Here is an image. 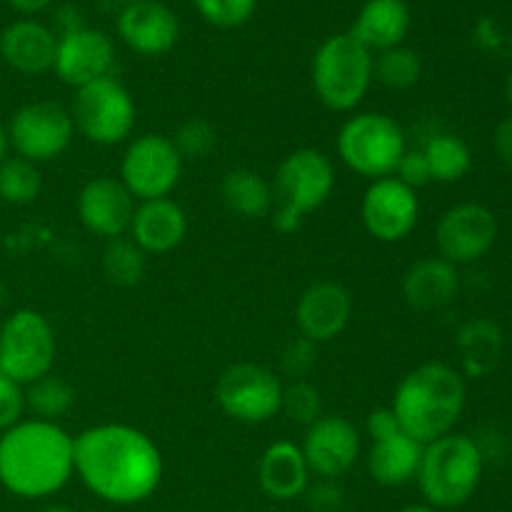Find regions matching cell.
I'll return each instance as SVG.
<instances>
[{"label":"cell","mask_w":512,"mask_h":512,"mask_svg":"<svg viewBox=\"0 0 512 512\" xmlns=\"http://www.w3.org/2000/svg\"><path fill=\"white\" fill-rule=\"evenodd\" d=\"M163 473L160 448L133 425L103 423L75 435V478L103 503H145L158 493Z\"/></svg>","instance_id":"cell-1"},{"label":"cell","mask_w":512,"mask_h":512,"mask_svg":"<svg viewBox=\"0 0 512 512\" xmlns=\"http://www.w3.org/2000/svg\"><path fill=\"white\" fill-rule=\"evenodd\" d=\"M75 478V435L23 418L0 433V485L20 500H45Z\"/></svg>","instance_id":"cell-2"},{"label":"cell","mask_w":512,"mask_h":512,"mask_svg":"<svg viewBox=\"0 0 512 512\" xmlns=\"http://www.w3.org/2000/svg\"><path fill=\"white\" fill-rule=\"evenodd\" d=\"M465 403H468L465 375L453 365L430 360L403 375L390 400V410L410 438L418 440L420 445H428L443 435L455 433Z\"/></svg>","instance_id":"cell-3"},{"label":"cell","mask_w":512,"mask_h":512,"mask_svg":"<svg viewBox=\"0 0 512 512\" xmlns=\"http://www.w3.org/2000/svg\"><path fill=\"white\" fill-rule=\"evenodd\" d=\"M338 175L328 153L318 148H298L280 160L273 185L270 223L278 233L290 235L303 228L310 213H318L333 195Z\"/></svg>","instance_id":"cell-4"},{"label":"cell","mask_w":512,"mask_h":512,"mask_svg":"<svg viewBox=\"0 0 512 512\" xmlns=\"http://www.w3.org/2000/svg\"><path fill=\"white\" fill-rule=\"evenodd\" d=\"M485 460L478 443L465 433H448L423 445L418 483L425 505L435 510H455L468 503L480 488Z\"/></svg>","instance_id":"cell-5"},{"label":"cell","mask_w":512,"mask_h":512,"mask_svg":"<svg viewBox=\"0 0 512 512\" xmlns=\"http://www.w3.org/2000/svg\"><path fill=\"white\" fill-rule=\"evenodd\" d=\"M310 85L323 108L353 113L373 85V53L350 33L330 35L310 60Z\"/></svg>","instance_id":"cell-6"},{"label":"cell","mask_w":512,"mask_h":512,"mask_svg":"<svg viewBox=\"0 0 512 512\" xmlns=\"http://www.w3.org/2000/svg\"><path fill=\"white\" fill-rule=\"evenodd\" d=\"M335 150L345 168L360 178H390L408 153V135L393 115L363 110L340 125Z\"/></svg>","instance_id":"cell-7"},{"label":"cell","mask_w":512,"mask_h":512,"mask_svg":"<svg viewBox=\"0 0 512 512\" xmlns=\"http://www.w3.org/2000/svg\"><path fill=\"white\" fill-rule=\"evenodd\" d=\"M75 133L100 148H113L133 135L138 108L130 90L115 75L93 80L73 93L70 103Z\"/></svg>","instance_id":"cell-8"},{"label":"cell","mask_w":512,"mask_h":512,"mask_svg":"<svg viewBox=\"0 0 512 512\" xmlns=\"http://www.w3.org/2000/svg\"><path fill=\"white\" fill-rule=\"evenodd\" d=\"M58 358V338L40 310L20 308L0 323V373L18 385L53 373Z\"/></svg>","instance_id":"cell-9"},{"label":"cell","mask_w":512,"mask_h":512,"mask_svg":"<svg viewBox=\"0 0 512 512\" xmlns=\"http://www.w3.org/2000/svg\"><path fill=\"white\" fill-rule=\"evenodd\" d=\"M183 158L173 140L163 133L135 135L120 158L118 180L128 188L135 203L170 198L183 175Z\"/></svg>","instance_id":"cell-10"},{"label":"cell","mask_w":512,"mask_h":512,"mask_svg":"<svg viewBox=\"0 0 512 512\" xmlns=\"http://www.w3.org/2000/svg\"><path fill=\"white\" fill-rule=\"evenodd\" d=\"M283 388V380L265 365L235 363L215 383V403L235 423L263 425L280 415Z\"/></svg>","instance_id":"cell-11"},{"label":"cell","mask_w":512,"mask_h":512,"mask_svg":"<svg viewBox=\"0 0 512 512\" xmlns=\"http://www.w3.org/2000/svg\"><path fill=\"white\" fill-rule=\"evenodd\" d=\"M8 145L18 158L30 163H50L70 148L75 138V125L70 110L55 100H33L10 115Z\"/></svg>","instance_id":"cell-12"},{"label":"cell","mask_w":512,"mask_h":512,"mask_svg":"<svg viewBox=\"0 0 512 512\" xmlns=\"http://www.w3.org/2000/svg\"><path fill=\"white\" fill-rule=\"evenodd\" d=\"M310 475L318 480H340L355 468L363 453V435L345 415L323 413L305 428L300 443Z\"/></svg>","instance_id":"cell-13"},{"label":"cell","mask_w":512,"mask_h":512,"mask_svg":"<svg viewBox=\"0 0 512 512\" xmlns=\"http://www.w3.org/2000/svg\"><path fill=\"white\" fill-rule=\"evenodd\" d=\"M360 218L370 238L378 243H403L420 218L418 193L398 178L370 180L360 200Z\"/></svg>","instance_id":"cell-14"},{"label":"cell","mask_w":512,"mask_h":512,"mask_svg":"<svg viewBox=\"0 0 512 512\" xmlns=\"http://www.w3.org/2000/svg\"><path fill=\"white\" fill-rule=\"evenodd\" d=\"M498 240V218L480 203H458L440 215L435 225L438 258L450 265H468L483 258Z\"/></svg>","instance_id":"cell-15"},{"label":"cell","mask_w":512,"mask_h":512,"mask_svg":"<svg viewBox=\"0 0 512 512\" xmlns=\"http://www.w3.org/2000/svg\"><path fill=\"white\" fill-rule=\"evenodd\" d=\"M115 45L103 30L75 28L58 35L53 73L73 90L113 75Z\"/></svg>","instance_id":"cell-16"},{"label":"cell","mask_w":512,"mask_h":512,"mask_svg":"<svg viewBox=\"0 0 512 512\" xmlns=\"http://www.w3.org/2000/svg\"><path fill=\"white\" fill-rule=\"evenodd\" d=\"M135 205H138L135 198L118 178L98 175L80 188L75 198V213L90 235L108 243V240L128 235Z\"/></svg>","instance_id":"cell-17"},{"label":"cell","mask_w":512,"mask_h":512,"mask_svg":"<svg viewBox=\"0 0 512 512\" xmlns=\"http://www.w3.org/2000/svg\"><path fill=\"white\" fill-rule=\"evenodd\" d=\"M353 318V298L335 280H318L300 293L295 303L298 333L310 343H330L345 333Z\"/></svg>","instance_id":"cell-18"},{"label":"cell","mask_w":512,"mask_h":512,"mask_svg":"<svg viewBox=\"0 0 512 512\" xmlns=\"http://www.w3.org/2000/svg\"><path fill=\"white\" fill-rule=\"evenodd\" d=\"M120 40L143 58H158L170 53L180 38V20L163 0H140L125 3L118 13Z\"/></svg>","instance_id":"cell-19"},{"label":"cell","mask_w":512,"mask_h":512,"mask_svg":"<svg viewBox=\"0 0 512 512\" xmlns=\"http://www.w3.org/2000/svg\"><path fill=\"white\" fill-rule=\"evenodd\" d=\"M188 235V215L173 198L145 200L135 205L128 238L145 255H168L180 248Z\"/></svg>","instance_id":"cell-20"},{"label":"cell","mask_w":512,"mask_h":512,"mask_svg":"<svg viewBox=\"0 0 512 512\" xmlns=\"http://www.w3.org/2000/svg\"><path fill=\"white\" fill-rule=\"evenodd\" d=\"M58 35L35 18H20L0 33V58L20 75H43L53 70Z\"/></svg>","instance_id":"cell-21"},{"label":"cell","mask_w":512,"mask_h":512,"mask_svg":"<svg viewBox=\"0 0 512 512\" xmlns=\"http://www.w3.org/2000/svg\"><path fill=\"white\" fill-rule=\"evenodd\" d=\"M310 475L300 443L293 440H275L263 450L258 463V485L275 503H290L303 498L308 490Z\"/></svg>","instance_id":"cell-22"},{"label":"cell","mask_w":512,"mask_h":512,"mask_svg":"<svg viewBox=\"0 0 512 512\" xmlns=\"http://www.w3.org/2000/svg\"><path fill=\"white\" fill-rule=\"evenodd\" d=\"M410 23L413 15L405 0H365L348 33L375 55L405 45Z\"/></svg>","instance_id":"cell-23"},{"label":"cell","mask_w":512,"mask_h":512,"mask_svg":"<svg viewBox=\"0 0 512 512\" xmlns=\"http://www.w3.org/2000/svg\"><path fill=\"white\" fill-rule=\"evenodd\" d=\"M420 458H423V445L410 438L405 430L388 435V438L370 440V448L365 453V468L373 483L383 488H403L413 483L418 475Z\"/></svg>","instance_id":"cell-24"},{"label":"cell","mask_w":512,"mask_h":512,"mask_svg":"<svg viewBox=\"0 0 512 512\" xmlns=\"http://www.w3.org/2000/svg\"><path fill=\"white\" fill-rule=\"evenodd\" d=\"M460 275L455 265L443 258H423L403 275V298L410 308L440 310L458 298Z\"/></svg>","instance_id":"cell-25"},{"label":"cell","mask_w":512,"mask_h":512,"mask_svg":"<svg viewBox=\"0 0 512 512\" xmlns=\"http://www.w3.org/2000/svg\"><path fill=\"white\" fill-rule=\"evenodd\" d=\"M220 200L233 215L245 220L270 218L273 185L253 168H233L220 180Z\"/></svg>","instance_id":"cell-26"},{"label":"cell","mask_w":512,"mask_h":512,"mask_svg":"<svg viewBox=\"0 0 512 512\" xmlns=\"http://www.w3.org/2000/svg\"><path fill=\"white\" fill-rule=\"evenodd\" d=\"M23 395L25 413L35 420H45V423H58L75 405V388L55 373H48L25 385Z\"/></svg>","instance_id":"cell-27"},{"label":"cell","mask_w":512,"mask_h":512,"mask_svg":"<svg viewBox=\"0 0 512 512\" xmlns=\"http://www.w3.org/2000/svg\"><path fill=\"white\" fill-rule=\"evenodd\" d=\"M425 160H428L433 183H458L468 175L473 165L468 143L453 133H438L425 143Z\"/></svg>","instance_id":"cell-28"},{"label":"cell","mask_w":512,"mask_h":512,"mask_svg":"<svg viewBox=\"0 0 512 512\" xmlns=\"http://www.w3.org/2000/svg\"><path fill=\"white\" fill-rule=\"evenodd\" d=\"M40 193H43V175L38 165L18 155H8L0 163V200L5 205L23 208V205L35 203Z\"/></svg>","instance_id":"cell-29"},{"label":"cell","mask_w":512,"mask_h":512,"mask_svg":"<svg viewBox=\"0 0 512 512\" xmlns=\"http://www.w3.org/2000/svg\"><path fill=\"white\" fill-rule=\"evenodd\" d=\"M145 268H148V255L128 235L108 240L103 250V273L110 285L135 288L145 278Z\"/></svg>","instance_id":"cell-30"},{"label":"cell","mask_w":512,"mask_h":512,"mask_svg":"<svg viewBox=\"0 0 512 512\" xmlns=\"http://www.w3.org/2000/svg\"><path fill=\"white\" fill-rule=\"evenodd\" d=\"M420 75H423V60L413 48L398 45L373 55V80H378L383 88L408 90L418 85Z\"/></svg>","instance_id":"cell-31"},{"label":"cell","mask_w":512,"mask_h":512,"mask_svg":"<svg viewBox=\"0 0 512 512\" xmlns=\"http://www.w3.org/2000/svg\"><path fill=\"white\" fill-rule=\"evenodd\" d=\"M170 140H173L183 163L185 160H205L218 148V130H215L210 120L188 118L185 123L178 125V130H175Z\"/></svg>","instance_id":"cell-32"},{"label":"cell","mask_w":512,"mask_h":512,"mask_svg":"<svg viewBox=\"0 0 512 512\" xmlns=\"http://www.w3.org/2000/svg\"><path fill=\"white\" fill-rule=\"evenodd\" d=\"M280 413L288 415L293 423L303 425H313L315 420L323 415V395L320 390L315 388L313 383L308 380H293L283 388V405H280Z\"/></svg>","instance_id":"cell-33"},{"label":"cell","mask_w":512,"mask_h":512,"mask_svg":"<svg viewBox=\"0 0 512 512\" xmlns=\"http://www.w3.org/2000/svg\"><path fill=\"white\" fill-rule=\"evenodd\" d=\"M205 23L220 30H233L248 23L258 10V0H193Z\"/></svg>","instance_id":"cell-34"},{"label":"cell","mask_w":512,"mask_h":512,"mask_svg":"<svg viewBox=\"0 0 512 512\" xmlns=\"http://www.w3.org/2000/svg\"><path fill=\"white\" fill-rule=\"evenodd\" d=\"M25 418V395L23 385L10 380L0 373V433L13 428L15 423Z\"/></svg>","instance_id":"cell-35"},{"label":"cell","mask_w":512,"mask_h":512,"mask_svg":"<svg viewBox=\"0 0 512 512\" xmlns=\"http://www.w3.org/2000/svg\"><path fill=\"white\" fill-rule=\"evenodd\" d=\"M315 348L318 345L305 340L303 335L300 338H293L283 350V370L293 380H303L308 375V370L315 365Z\"/></svg>","instance_id":"cell-36"},{"label":"cell","mask_w":512,"mask_h":512,"mask_svg":"<svg viewBox=\"0 0 512 512\" xmlns=\"http://www.w3.org/2000/svg\"><path fill=\"white\" fill-rule=\"evenodd\" d=\"M393 178H398L400 183L408 185V188H413L415 193H418L420 188H425V185L433 183L423 148H420V150H410L408 148V153L403 155V160H400L398 168H395Z\"/></svg>","instance_id":"cell-37"},{"label":"cell","mask_w":512,"mask_h":512,"mask_svg":"<svg viewBox=\"0 0 512 512\" xmlns=\"http://www.w3.org/2000/svg\"><path fill=\"white\" fill-rule=\"evenodd\" d=\"M308 500L310 510L315 512H338L343 508V490L338 488V480H318L308 485L303 495Z\"/></svg>","instance_id":"cell-38"},{"label":"cell","mask_w":512,"mask_h":512,"mask_svg":"<svg viewBox=\"0 0 512 512\" xmlns=\"http://www.w3.org/2000/svg\"><path fill=\"white\" fill-rule=\"evenodd\" d=\"M400 430H403V428H400L398 418H395V413L390 410V405L373 410V413L365 418V435H368L370 440L388 438V435L400 433Z\"/></svg>","instance_id":"cell-39"},{"label":"cell","mask_w":512,"mask_h":512,"mask_svg":"<svg viewBox=\"0 0 512 512\" xmlns=\"http://www.w3.org/2000/svg\"><path fill=\"white\" fill-rule=\"evenodd\" d=\"M493 148L498 153V158L503 160L508 168H512V115L505 120H500L498 128L493 133Z\"/></svg>","instance_id":"cell-40"},{"label":"cell","mask_w":512,"mask_h":512,"mask_svg":"<svg viewBox=\"0 0 512 512\" xmlns=\"http://www.w3.org/2000/svg\"><path fill=\"white\" fill-rule=\"evenodd\" d=\"M50 3H53V0H8L10 8H13L15 13L23 15V18H33V15L43 13Z\"/></svg>","instance_id":"cell-41"},{"label":"cell","mask_w":512,"mask_h":512,"mask_svg":"<svg viewBox=\"0 0 512 512\" xmlns=\"http://www.w3.org/2000/svg\"><path fill=\"white\" fill-rule=\"evenodd\" d=\"M8 150H10V145H8V133H5V125L0 123V163H3V160L8 158Z\"/></svg>","instance_id":"cell-42"},{"label":"cell","mask_w":512,"mask_h":512,"mask_svg":"<svg viewBox=\"0 0 512 512\" xmlns=\"http://www.w3.org/2000/svg\"><path fill=\"white\" fill-rule=\"evenodd\" d=\"M398 512H440V510H435V508H430V505H405V508H400Z\"/></svg>","instance_id":"cell-43"},{"label":"cell","mask_w":512,"mask_h":512,"mask_svg":"<svg viewBox=\"0 0 512 512\" xmlns=\"http://www.w3.org/2000/svg\"><path fill=\"white\" fill-rule=\"evenodd\" d=\"M40 512H75V510L68 508V505H48V508H43Z\"/></svg>","instance_id":"cell-44"},{"label":"cell","mask_w":512,"mask_h":512,"mask_svg":"<svg viewBox=\"0 0 512 512\" xmlns=\"http://www.w3.org/2000/svg\"><path fill=\"white\" fill-rule=\"evenodd\" d=\"M505 98H508V103L512 105V73L505 78Z\"/></svg>","instance_id":"cell-45"},{"label":"cell","mask_w":512,"mask_h":512,"mask_svg":"<svg viewBox=\"0 0 512 512\" xmlns=\"http://www.w3.org/2000/svg\"><path fill=\"white\" fill-rule=\"evenodd\" d=\"M125 3H140V0H125Z\"/></svg>","instance_id":"cell-46"}]
</instances>
